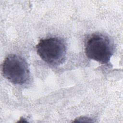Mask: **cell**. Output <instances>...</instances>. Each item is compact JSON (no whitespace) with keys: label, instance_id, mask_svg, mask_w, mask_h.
I'll return each mask as SVG.
<instances>
[{"label":"cell","instance_id":"obj_1","mask_svg":"<svg viewBox=\"0 0 123 123\" xmlns=\"http://www.w3.org/2000/svg\"><path fill=\"white\" fill-rule=\"evenodd\" d=\"M39 57L52 66L62 64L65 60L66 47L64 41L57 37H50L40 40L36 45Z\"/></svg>","mask_w":123,"mask_h":123},{"label":"cell","instance_id":"obj_2","mask_svg":"<svg viewBox=\"0 0 123 123\" xmlns=\"http://www.w3.org/2000/svg\"><path fill=\"white\" fill-rule=\"evenodd\" d=\"M85 53L88 58L101 64H107L114 53L111 40L102 34L91 36L86 44Z\"/></svg>","mask_w":123,"mask_h":123},{"label":"cell","instance_id":"obj_3","mask_svg":"<svg viewBox=\"0 0 123 123\" xmlns=\"http://www.w3.org/2000/svg\"><path fill=\"white\" fill-rule=\"evenodd\" d=\"M3 76L13 84H25L29 79L30 71L28 65L22 57L10 54L4 59L2 64Z\"/></svg>","mask_w":123,"mask_h":123}]
</instances>
